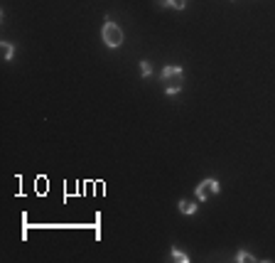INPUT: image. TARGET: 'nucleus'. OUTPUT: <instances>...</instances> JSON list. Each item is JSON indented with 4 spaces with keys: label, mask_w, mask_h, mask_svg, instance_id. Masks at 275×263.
Returning <instances> with one entry per match:
<instances>
[{
    "label": "nucleus",
    "mask_w": 275,
    "mask_h": 263,
    "mask_svg": "<svg viewBox=\"0 0 275 263\" xmlns=\"http://www.w3.org/2000/svg\"><path fill=\"white\" fill-rule=\"evenodd\" d=\"M182 76H184L182 66L170 64V66L162 69V84H165V91H167L170 96H175V94L182 91Z\"/></svg>",
    "instance_id": "f257e3e1"
},
{
    "label": "nucleus",
    "mask_w": 275,
    "mask_h": 263,
    "mask_svg": "<svg viewBox=\"0 0 275 263\" xmlns=\"http://www.w3.org/2000/svg\"><path fill=\"white\" fill-rule=\"evenodd\" d=\"M101 37H103V42H106L111 49H116V47H121V44H123V30H121L116 22H111V20H106V22H103Z\"/></svg>",
    "instance_id": "f03ea898"
},
{
    "label": "nucleus",
    "mask_w": 275,
    "mask_h": 263,
    "mask_svg": "<svg viewBox=\"0 0 275 263\" xmlns=\"http://www.w3.org/2000/svg\"><path fill=\"white\" fill-rule=\"evenodd\" d=\"M221 192V185H219V180H214V177H207L204 182H199L197 185V190H194V195H197V199L199 202H207V199H212V197H216Z\"/></svg>",
    "instance_id": "7ed1b4c3"
},
{
    "label": "nucleus",
    "mask_w": 275,
    "mask_h": 263,
    "mask_svg": "<svg viewBox=\"0 0 275 263\" xmlns=\"http://www.w3.org/2000/svg\"><path fill=\"white\" fill-rule=\"evenodd\" d=\"M177 209H180L182 214H197V202H180Z\"/></svg>",
    "instance_id": "20e7f679"
},
{
    "label": "nucleus",
    "mask_w": 275,
    "mask_h": 263,
    "mask_svg": "<svg viewBox=\"0 0 275 263\" xmlns=\"http://www.w3.org/2000/svg\"><path fill=\"white\" fill-rule=\"evenodd\" d=\"M0 52H2V59H5V62H10V59H12V54H15V47H12L10 42H2V44H0Z\"/></svg>",
    "instance_id": "39448f33"
},
{
    "label": "nucleus",
    "mask_w": 275,
    "mask_h": 263,
    "mask_svg": "<svg viewBox=\"0 0 275 263\" xmlns=\"http://www.w3.org/2000/svg\"><path fill=\"white\" fill-rule=\"evenodd\" d=\"M172 261L187 263V261H189V256H187V254H184V251H180V249H172Z\"/></svg>",
    "instance_id": "423d86ee"
},
{
    "label": "nucleus",
    "mask_w": 275,
    "mask_h": 263,
    "mask_svg": "<svg viewBox=\"0 0 275 263\" xmlns=\"http://www.w3.org/2000/svg\"><path fill=\"white\" fill-rule=\"evenodd\" d=\"M140 71H143V76H145V79H148V76H150V74H153V64H150V62H145V59H143V62H140Z\"/></svg>",
    "instance_id": "0eeeda50"
},
{
    "label": "nucleus",
    "mask_w": 275,
    "mask_h": 263,
    "mask_svg": "<svg viewBox=\"0 0 275 263\" xmlns=\"http://www.w3.org/2000/svg\"><path fill=\"white\" fill-rule=\"evenodd\" d=\"M234 259H236V261H256V256H251L248 251H239Z\"/></svg>",
    "instance_id": "6e6552de"
},
{
    "label": "nucleus",
    "mask_w": 275,
    "mask_h": 263,
    "mask_svg": "<svg viewBox=\"0 0 275 263\" xmlns=\"http://www.w3.org/2000/svg\"><path fill=\"white\" fill-rule=\"evenodd\" d=\"M187 2H189V0H170V7H175V10H184Z\"/></svg>",
    "instance_id": "1a4fd4ad"
},
{
    "label": "nucleus",
    "mask_w": 275,
    "mask_h": 263,
    "mask_svg": "<svg viewBox=\"0 0 275 263\" xmlns=\"http://www.w3.org/2000/svg\"><path fill=\"white\" fill-rule=\"evenodd\" d=\"M157 5L160 7H170V0H157Z\"/></svg>",
    "instance_id": "9d476101"
}]
</instances>
